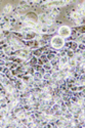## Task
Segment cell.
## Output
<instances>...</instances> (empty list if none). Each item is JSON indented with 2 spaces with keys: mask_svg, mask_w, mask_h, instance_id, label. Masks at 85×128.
Instances as JSON below:
<instances>
[{
  "mask_svg": "<svg viewBox=\"0 0 85 128\" xmlns=\"http://www.w3.org/2000/svg\"><path fill=\"white\" fill-rule=\"evenodd\" d=\"M76 9H80V10H84V3H78L76 6Z\"/></svg>",
  "mask_w": 85,
  "mask_h": 128,
  "instance_id": "obj_17",
  "label": "cell"
},
{
  "mask_svg": "<svg viewBox=\"0 0 85 128\" xmlns=\"http://www.w3.org/2000/svg\"><path fill=\"white\" fill-rule=\"evenodd\" d=\"M19 6H21L23 8L24 10H26V9H28V8L30 7V5L28 4V2L26 1V0H22V1L20 2V4H19Z\"/></svg>",
  "mask_w": 85,
  "mask_h": 128,
  "instance_id": "obj_9",
  "label": "cell"
},
{
  "mask_svg": "<svg viewBox=\"0 0 85 128\" xmlns=\"http://www.w3.org/2000/svg\"><path fill=\"white\" fill-rule=\"evenodd\" d=\"M42 67H43V69L45 70V72H46V71H50V70L52 69V66L50 65V63H49V62H48V63H45Z\"/></svg>",
  "mask_w": 85,
  "mask_h": 128,
  "instance_id": "obj_13",
  "label": "cell"
},
{
  "mask_svg": "<svg viewBox=\"0 0 85 128\" xmlns=\"http://www.w3.org/2000/svg\"><path fill=\"white\" fill-rule=\"evenodd\" d=\"M66 55L69 58H74V55H75V51H73L72 49H67L66 51Z\"/></svg>",
  "mask_w": 85,
  "mask_h": 128,
  "instance_id": "obj_11",
  "label": "cell"
},
{
  "mask_svg": "<svg viewBox=\"0 0 85 128\" xmlns=\"http://www.w3.org/2000/svg\"><path fill=\"white\" fill-rule=\"evenodd\" d=\"M59 108H61V105L57 104V102H56V104H53V106L51 107V109H52L53 111H57V110H59Z\"/></svg>",
  "mask_w": 85,
  "mask_h": 128,
  "instance_id": "obj_16",
  "label": "cell"
},
{
  "mask_svg": "<svg viewBox=\"0 0 85 128\" xmlns=\"http://www.w3.org/2000/svg\"><path fill=\"white\" fill-rule=\"evenodd\" d=\"M29 65L30 66H35V65H37V62H38V57H35V55H33V57H31L29 58Z\"/></svg>",
  "mask_w": 85,
  "mask_h": 128,
  "instance_id": "obj_6",
  "label": "cell"
},
{
  "mask_svg": "<svg viewBox=\"0 0 85 128\" xmlns=\"http://www.w3.org/2000/svg\"><path fill=\"white\" fill-rule=\"evenodd\" d=\"M58 1V6H65V5H68V4H70L74 1V0H57Z\"/></svg>",
  "mask_w": 85,
  "mask_h": 128,
  "instance_id": "obj_7",
  "label": "cell"
},
{
  "mask_svg": "<svg viewBox=\"0 0 85 128\" xmlns=\"http://www.w3.org/2000/svg\"><path fill=\"white\" fill-rule=\"evenodd\" d=\"M71 34H72V30H71V28L69 27V26L64 25V26H61V27L57 29V35L63 37L64 39L71 36Z\"/></svg>",
  "mask_w": 85,
  "mask_h": 128,
  "instance_id": "obj_2",
  "label": "cell"
},
{
  "mask_svg": "<svg viewBox=\"0 0 85 128\" xmlns=\"http://www.w3.org/2000/svg\"><path fill=\"white\" fill-rule=\"evenodd\" d=\"M50 45H51V47L53 49H57V50L63 49L64 46H65V39L61 36L56 35L50 39Z\"/></svg>",
  "mask_w": 85,
  "mask_h": 128,
  "instance_id": "obj_1",
  "label": "cell"
},
{
  "mask_svg": "<svg viewBox=\"0 0 85 128\" xmlns=\"http://www.w3.org/2000/svg\"><path fill=\"white\" fill-rule=\"evenodd\" d=\"M77 49L84 51V42H80V43H78V48Z\"/></svg>",
  "mask_w": 85,
  "mask_h": 128,
  "instance_id": "obj_18",
  "label": "cell"
},
{
  "mask_svg": "<svg viewBox=\"0 0 85 128\" xmlns=\"http://www.w3.org/2000/svg\"><path fill=\"white\" fill-rule=\"evenodd\" d=\"M2 31V30H1V27H0V32H1Z\"/></svg>",
  "mask_w": 85,
  "mask_h": 128,
  "instance_id": "obj_22",
  "label": "cell"
},
{
  "mask_svg": "<svg viewBox=\"0 0 85 128\" xmlns=\"http://www.w3.org/2000/svg\"><path fill=\"white\" fill-rule=\"evenodd\" d=\"M67 65L69 66L70 68H75V66H76V61H75L74 58H69V61H68Z\"/></svg>",
  "mask_w": 85,
  "mask_h": 128,
  "instance_id": "obj_12",
  "label": "cell"
},
{
  "mask_svg": "<svg viewBox=\"0 0 85 128\" xmlns=\"http://www.w3.org/2000/svg\"><path fill=\"white\" fill-rule=\"evenodd\" d=\"M18 22H19V20L15 18V16H11V18L9 19V24H10V26H11V28H14V26L18 24Z\"/></svg>",
  "mask_w": 85,
  "mask_h": 128,
  "instance_id": "obj_10",
  "label": "cell"
},
{
  "mask_svg": "<svg viewBox=\"0 0 85 128\" xmlns=\"http://www.w3.org/2000/svg\"><path fill=\"white\" fill-rule=\"evenodd\" d=\"M5 59H4V58H0V66H4V65H5Z\"/></svg>",
  "mask_w": 85,
  "mask_h": 128,
  "instance_id": "obj_20",
  "label": "cell"
},
{
  "mask_svg": "<svg viewBox=\"0 0 85 128\" xmlns=\"http://www.w3.org/2000/svg\"><path fill=\"white\" fill-rule=\"evenodd\" d=\"M26 21H32V22L38 23V15L35 12H28L26 14Z\"/></svg>",
  "mask_w": 85,
  "mask_h": 128,
  "instance_id": "obj_3",
  "label": "cell"
},
{
  "mask_svg": "<svg viewBox=\"0 0 85 128\" xmlns=\"http://www.w3.org/2000/svg\"><path fill=\"white\" fill-rule=\"evenodd\" d=\"M77 48H78V43L76 41H73V42H72V45H71V48L70 49H72L73 51H76V50H77Z\"/></svg>",
  "mask_w": 85,
  "mask_h": 128,
  "instance_id": "obj_15",
  "label": "cell"
},
{
  "mask_svg": "<svg viewBox=\"0 0 85 128\" xmlns=\"http://www.w3.org/2000/svg\"><path fill=\"white\" fill-rule=\"evenodd\" d=\"M22 81L27 85V84H29L30 82H31V81H33V76L30 75V74H25L22 77Z\"/></svg>",
  "mask_w": 85,
  "mask_h": 128,
  "instance_id": "obj_5",
  "label": "cell"
},
{
  "mask_svg": "<svg viewBox=\"0 0 85 128\" xmlns=\"http://www.w3.org/2000/svg\"><path fill=\"white\" fill-rule=\"evenodd\" d=\"M50 1V0H39V4L41 5V4H46V3H48Z\"/></svg>",
  "mask_w": 85,
  "mask_h": 128,
  "instance_id": "obj_19",
  "label": "cell"
},
{
  "mask_svg": "<svg viewBox=\"0 0 85 128\" xmlns=\"http://www.w3.org/2000/svg\"><path fill=\"white\" fill-rule=\"evenodd\" d=\"M68 61H69V57H68L67 55L61 57H59V65H61V66L67 65V64H68Z\"/></svg>",
  "mask_w": 85,
  "mask_h": 128,
  "instance_id": "obj_8",
  "label": "cell"
},
{
  "mask_svg": "<svg viewBox=\"0 0 85 128\" xmlns=\"http://www.w3.org/2000/svg\"><path fill=\"white\" fill-rule=\"evenodd\" d=\"M3 19H4V14H0V23L3 21Z\"/></svg>",
  "mask_w": 85,
  "mask_h": 128,
  "instance_id": "obj_21",
  "label": "cell"
},
{
  "mask_svg": "<svg viewBox=\"0 0 85 128\" xmlns=\"http://www.w3.org/2000/svg\"><path fill=\"white\" fill-rule=\"evenodd\" d=\"M12 10H14V7H12L11 4H6L5 6L3 7V9H2V12H3V14L4 15H7V14H9L10 12H12Z\"/></svg>",
  "mask_w": 85,
  "mask_h": 128,
  "instance_id": "obj_4",
  "label": "cell"
},
{
  "mask_svg": "<svg viewBox=\"0 0 85 128\" xmlns=\"http://www.w3.org/2000/svg\"><path fill=\"white\" fill-rule=\"evenodd\" d=\"M51 79L52 80H57L58 79V71H53L51 73Z\"/></svg>",
  "mask_w": 85,
  "mask_h": 128,
  "instance_id": "obj_14",
  "label": "cell"
}]
</instances>
